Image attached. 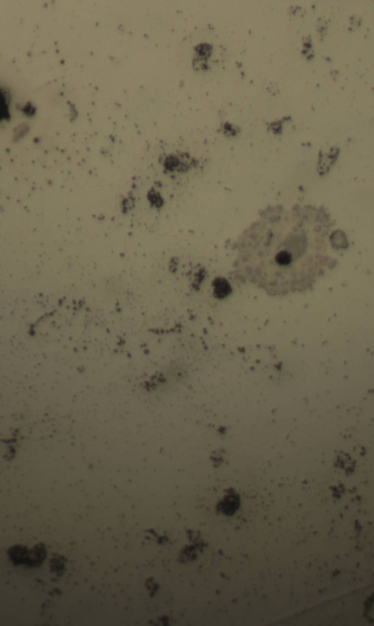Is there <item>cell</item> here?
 <instances>
[{"label": "cell", "instance_id": "277c9868", "mask_svg": "<svg viewBox=\"0 0 374 626\" xmlns=\"http://www.w3.org/2000/svg\"><path fill=\"white\" fill-rule=\"evenodd\" d=\"M46 556V551L44 546L40 544L34 546L29 552L28 562L27 564L30 566H35L40 564Z\"/></svg>", "mask_w": 374, "mask_h": 626}, {"label": "cell", "instance_id": "6da1fadb", "mask_svg": "<svg viewBox=\"0 0 374 626\" xmlns=\"http://www.w3.org/2000/svg\"><path fill=\"white\" fill-rule=\"evenodd\" d=\"M327 218L310 206H270L240 238L237 267L272 293L293 290L314 274Z\"/></svg>", "mask_w": 374, "mask_h": 626}, {"label": "cell", "instance_id": "3957f363", "mask_svg": "<svg viewBox=\"0 0 374 626\" xmlns=\"http://www.w3.org/2000/svg\"><path fill=\"white\" fill-rule=\"evenodd\" d=\"M29 552L27 547L25 546H16L10 549L8 554L10 558L13 561L15 562L16 564H21V563H27L28 562Z\"/></svg>", "mask_w": 374, "mask_h": 626}, {"label": "cell", "instance_id": "7a4b0ae2", "mask_svg": "<svg viewBox=\"0 0 374 626\" xmlns=\"http://www.w3.org/2000/svg\"><path fill=\"white\" fill-rule=\"evenodd\" d=\"M240 504L241 500L238 493L232 489H229L227 491L226 494L224 496L222 500L219 501L217 508L222 514L231 516L235 514V511L238 509Z\"/></svg>", "mask_w": 374, "mask_h": 626}]
</instances>
